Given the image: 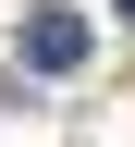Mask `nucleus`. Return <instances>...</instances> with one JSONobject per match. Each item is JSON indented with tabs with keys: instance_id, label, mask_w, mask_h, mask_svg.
<instances>
[{
	"instance_id": "f257e3e1",
	"label": "nucleus",
	"mask_w": 135,
	"mask_h": 147,
	"mask_svg": "<svg viewBox=\"0 0 135 147\" xmlns=\"http://www.w3.org/2000/svg\"><path fill=\"white\" fill-rule=\"evenodd\" d=\"M25 61H37V74H74V61H86V12L37 0V12H25Z\"/></svg>"
},
{
	"instance_id": "f03ea898",
	"label": "nucleus",
	"mask_w": 135,
	"mask_h": 147,
	"mask_svg": "<svg viewBox=\"0 0 135 147\" xmlns=\"http://www.w3.org/2000/svg\"><path fill=\"white\" fill-rule=\"evenodd\" d=\"M123 12H135V0H123Z\"/></svg>"
}]
</instances>
